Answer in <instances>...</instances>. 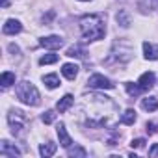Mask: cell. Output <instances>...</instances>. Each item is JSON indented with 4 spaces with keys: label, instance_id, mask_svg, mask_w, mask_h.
I'll return each instance as SVG.
<instances>
[{
    "label": "cell",
    "instance_id": "4316f807",
    "mask_svg": "<svg viewBox=\"0 0 158 158\" xmlns=\"http://www.w3.org/2000/svg\"><path fill=\"white\" fill-rule=\"evenodd\" d=\"M8 48H10V52H13V54H19V47H17V45H13V43H11Z\"/></svg>",
    "mask_w": 158,
    "mask_h": 158
},
{
    "label": "cell",
    "instance_id": "f546056e",
    "mask_svg": "<svg viewBox=\"0 0 158 158\" xmlns=\"http://www.w3.org/2000/svg\"><path fill=\"white\" fill-rule=\"evenodd\" d=\"M80 2H89V0H80Z\"/></svg>",
    "mask_w": 158,
    "mask_h": 158
},
{
    "label": "cell",
    "instance_id": "9a60e30c",
    "mask_svg": "<svg viewBox=\"0 0 158 158\" xmlns=\"http://www.w3.org/2000/svg\"><path fill=\"white\" fill-rule=\"evenodd\" d=\"M56 143H52V141H48V143H43L41 147H39V154L43 156V158H48V156H52L54 152H56Z\"/></svg>",
    "mask_w": 158,
    "mask_h": 158
},
{
    "label": "cell",
    "instance_id": "8fae6325",
    "mask_svg": "<svg viewBox=\"0 0 158 158\" xmlns=\"http://www.w3.org/2000/svg\"><path fill=\"white\" fill-rule=\"evenodd\" d=\"M143 54H145V58L147 60H158V47L156 45H152V43H149V41H145L143 43Z\"/></svg>",
    "mask_w": 158,
    "mask_h": 158
},
{
    "label": "cell",
    "instance_id": "44dd1931",
    "mask_svg": "<svg viewBox=\"0 0 158 158\" xmlns=\"http://www.w3.org/2000/svg\"><path fill=\"white\" fill-rule=\"evenodd\" d=\"M58 61V54H45L39 58V63L41 65H50V63H56Z\"/></svg>",
    "mask_w": 158,
    "mask_h": 158
},
{
    "label": "cell",
    "instance_id": "cb8c5ba5",
    "mask_svg": "<svg viewBox=\"0 0 158 158\" xmlns=\"http://www.w3.org/2000/svg\"><path fill=\"white\" fill-rule=\"evenodd\" d=\"M130 145H132V149H141V147L145 145V139H143V138H136V139H132Z\"/></svg>",
    "mask_w": 158,
    "mask_h": 158
},
{
    "label": "cell",
    "instance_id": "d6986e66",
    "mask_svg": "<svg viewBox=\"0 0 158 158\" xmlns=\"http://www.w3.org/2000/svg\"><path fill=\"white\" fill-rule=\"evenodd\" d=\"M0 84H2V88L13 86V84H15V73H10V71L2 73V76H0Z\"/></svg>",
    "mask_w": 158,
    "mask_h": 158
},
{
    "label": "cell",
    "instance_id": "5bb4252c",
    "mask_svg": "<svg viewBox=\"0 0 158 158\" xmlns=\"http://www.w3.org/2000/svg\"><path fill=\"white\" fill-rule=\"evenodd\" d=\"M115 19H117V24H121L123 28H128L130 26V13L127 10H119L117 15H115Z\"/></svg>",
    "mask_w": 158,
    "mask_h": 158
},
{
    "label": "cell",
    "instance_id": "f1b7e54d",
    "mask_svg": "<svg viewBox=\"0 0 158 158\" xmlns=\"http://www.w3.org/2000/svg\"><path fill=\"white\" fill-rule=\"evenodd\" d=\"M8 4H10L8 0H2V6H4V8H8Z\"/></svg>",
    "mask_w": 158,
    "mask_h": 158
},
{
    "label": "cell",
    "instance_id": "3957f363",
    "mask_svg": "<svg viewBox=\"0 0 158 158\" xmlns=\"http://www.w3.org/2000/svg\"><path fill=\"white\" fill-rule=\"evenodd\" d=\"M24 115L21 110H11L10 115H8V121H10V127H11V132L13 136H23L24 132V123H23Z\"/></svg>",
    "mask_w": 158,
    "mask_h": 158
},
{
    "label": "cell",
    "instance_id": "2e32d148",
    "mask_svg": "<svg viewBox=\"0 0 158 158\" xmlns=\"http://www.w3.org/2000/svg\"><path fill=\"white\" fill-rule=\"evenodd\" d=\"M141 108L147 110V112H156V110H158V99H154V97L143 99V101H141Z\"/></svg>",
    "mask_w": 158,
    "mask_h": 158
},
{
    "label": "cell",
    "instance_id": "6da1fadb",
    "mask_svg": "<svg viewBox=\"0 0 158 158\" xmlns=\"http://www.w3.org/2000/svg\"><path fill=\"white\" fill-rule=\"evenodd\" d=\"M80 32H82L84 39H88V41H99V39H102L104 34H106L104 17L99 15V13L84 15L80 19Z\"/></svg>",
    "mask_w": 158,
    "mask_h": 158
},
{
    "label": "cell",
    "instance_id": "ac0fdd59",
    "mask_svg": "<svg viewBox=\"0 0 158 158\" xmlns=\"http://www.w3.org/2000/svg\"><path fill=\"white\" fill-rule=\"evenodd\" d=\"M67 154H69L71 158H74V156H78V158H86V156H88L86 149H84V147H80V145H74V147H67Z\"/></svg>",
    "mask_w": 158,
    "mask_h": 158
},
{
    "label": "cell",
    "instance_id": "4fadbf2b",
    "mask_svg": "<svg viewBox=\"0 0 158 158\" xmlns=\"http://www.w3.org/2000/svg\"><path fill=\"white\" fill-rule=\"evenodd\" d=\"M65 54H67L69 58H80V60H84L88 52H86L80 45H73V47H69V48H67V52H65Z\"/></svg>",
    "mask_w": 158,
    "mask_h": 158
},
{
    "label": "cell",
    "instance_id": "ffe728a7",
    "mask_svg": "<svg viewBox=\"0 0 158 158\" xmlns=\"http://www.w3.org/2000/svg\"><path fill=\"white\" fill-rule=\"evenodd\" d=\"M121 123L123 125H134L136 123V110H132V108L125 110V114L121 115Z\"/></svg>",
    "mask_w": 158,
    "mask_h": 158
},
{
    "label": "cell",
    "instance_id": "30bf717a",
    "mask_svg": "<svg viewBox=\"0 0 158 158\" xmlns=\"http://www.w3.org/2000/svg\"><path fill=\"white\" fill-rule=\"evenodd\" d=\"M61 74H63L65 78H69V80H74L76 74H78V65H76V63H63Z\"/></svg>",
    "mask_w": 158,
    "mask_h": 158
},
{
    "label": "cell",
    "instance_id": "52a82bcc",
    "mask_svg": "<svg viewBox=\"0 0 158 158\" xmlns=\"http://www.w3.org/2000/svg\"><path fill=\"white\" fill-rule=\"evenodd\" d=\"M21 30H23V24H21L17 19H8L6 24H4V28H2V32H4L6 35H15V34H19Z\"/></svg>",
    "mask_w": 158,
    "mask_h": 158
},
{
    "label": "cell",
    "instance_id": "d4e9b609",
    "mask_svg": "<svg viewBox=\"0 0 158 158\" xmlns=\"http://www.w3.org/2000/svg\"><path fill=\"white\" fill-rule=\"evenodd\" d=\"M149 156H151V158H156V156H158V143H154V145L149 149Z\"/></svg>",
    "mask_w": 158,
    "mask_h": 158
},
{
    "label": "cell",
    "instance_id": "e0dca14e",
    "mask_svg": "<svg viewBox=\"0 0 158 158\" xmlns=\"http://www.w3.org/2000/svg\"><path fill=\"white\" fill-rule=\"evenodd\" d=\"M43 82H45V86L48 88V89H54V88H58L60 86V78H58V74H45L43 76Z\"/></svg>",
    "mask_w": 158,
    "mask_h": 158
},
{
    "label": "cell",
    "instance_id": "7402d4cb",
    "mask_svg": "<svg viewBox=\"0 0 158 158\" xmlns=\"http://www.w3.org/2000/svg\"><path fill=\"white\" fill-rule=\"evenodd\" d=\"M41 119H43L45 125H50V123H54V119H56V112H54V110H47V112L41 115Z\"/></svg>",
    "mask_w": 158,
    "mask_h": 158
},
{
    "label": "cell",
    "instance_id": "ba28073f",
    "mask_svg": "<svg viewBox=\"0 0 158 158\" xmlns=\"http://www.w3.org/2000/svg\"><path fill=\"white\" fill-rule=\"evenodd\" d=\"M56 130H58V138H60V143H61V147H71L73 145V139H71V136L67 134V128H65V125L63 123H60L58 127H56Z\"/></svg>",
    "mask_w": 158,
    "mask_h": 158
},
{
    "label": "cell",
    "instance_id": "8992f818",
    "mask_svg": "<svg viewBox=\"0 0 158 158\" xmlns=\"http://www.w3.org/2000/svg\"><path fill=\"white\" fill-rule=\"evenodd\" d=\"M154 82H156L154 73H143L139 76V80H138V86L141 88V91H147V89H151L154 86Z\"/></svg>",
    "mask_w": 158,
    "mask_h": 158
},
{
    "label": "cell",
    "instance_id": "83f0119b",
    "mask_svg": "<svg viewBox=\"0 0 158 158\" xmlns=\"http://www.w3.org/2000/svg\"><path fill=\"white\" fill-rule=\"evenodd\" d=\"M154 4H156V0H149V10H151V8H152Z\"/></svg>",
    "mask_w": 158,
    "mask_h": 158
},
{
    "label": "cell",
    "instance_id": "277c9868",
    "mask_svg": "<svg viewBox=\"0 0 158 158\" xmlns=\"http://www.w3.org/2000/svg\"><path fill=\"white\" fill-rule=\"evenodd\" d=\"M88 86L95 89H114V82L110 78H106L104 74H91L88 80Z\"/></svg>",
    "mask_w": 158,
    "mask_h": 158
},
{
    "label": "cell",
    "instance_id": "484cf974",
    "mask_svg": "<svg viewBox=\"0 0 158 158\" xmlns=\"http://www.w3.org/2000/svg\"><path fill=\"white\" fill-rule=\"evenodd\" d=\"M145 128H147V132H149V134H154V132H156V128H154V125H152V123H147V127H145Z\"/></svg>",
    "mask_w": 158,
    "mask_h": 158
},
{
    "label": "cell",
    "instance_id": "7c38bea8",
    "mask_svg": "<svg viewBox=\"0 0 158 158\" xmlns=\"http://www.w3.org/2000/svg\"><path fill=\"white\" fill-rule=\"evenodd\" d=\"M73 102H74V97L67 93V95H63V97L58 101V106H56V108H58V112H61V114H63V112H67V110L71 108V104H73Z\"/></svg>",
    "mask_w": 158,
    "mask_h": 158
},
{
    "label": "cell",
    "instance_id": "5b68a950",
    "mask_svg": "<svg viewBox=\"0 0 158 158\" xmlns=\"http://www.w3.org/2000/svg\"><path fill=\"white\" fill-rule=\"evenodd\" d=\"M39 45L45 47V48H48V50H58V48L63 47V39L60 35H47V37H43L39 41Z\"/></svg>",
    "mask_w": 158,
    "mask_h": 158
},
{
    "label": "cell",
    "instance_id": "9c48e42d",
    "mask_svg": "<svg viewBox=\"0 0 158 158\" xmlns=\"http://www.w3.org/2000/svg\"><path fill=\"white\" fill-rule=\"evenodd\" d=\"M0 154H2V156H11V158H15V156H19L21 154V151L17 149V147H13L10 141H2V143H0Z\"/></svg>",
    "mask_w": 158,
    "mask_h": 158
},
{
    "label": "cell",
    "instance_id": "603a6c76",
    "mask_svg": "<svg viewBox=\"0 0 158 158\" xmlns=\"http://www.w3.org/2000/svg\"><path fill=\"white\" fill-rule=\"evenodd\" d=\"M127 91H128V95H132V97H136V95H139V93H141V88H139L138 84H132V82H127Z\"/></svg>",
    "mask_w": 158,
    "mask_h": 158
},
{
    "label": "cell",
    "instance_id": "7a4b0ae2",
    "mask_svg": "<svg viewBox=\"0 0 158 158\" xmlns=\"http://www.w3.org/2000/svg\"><path fill=\"white\" fill-rule=\"evenodd\" d=\"M15 93H17V99L23 102V104H28V106H37L39 104V91H37V88L32 84V82H28V80H23V82H19L17 84V88H15Z\"/></svg>",
    "mask_w": 158,
    "mask_h": 158
}]
</instances>
